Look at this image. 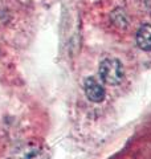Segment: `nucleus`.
Here are the masks:
<instances>
[{
    "mask_svg": "<svg viewBox=\"0 0 151 159\" xmlns=\"http://www.w3.org/2000/svg\"><path fill=\"white\" fill-rule=\"evenodd\" d=\"M99 77L108 85H118L123 80V65L117 58H105L99 64Z\"/></svg>",
    "mask_w": 151,
    "mask_h": 159,
    "instance_id": "nucleus-1",
    "label": "nucleus"
},
{
    "mask_svg": "<svg viewBox=\"0 0 151 159\" xmlns=\"http://www.w3.org/2000/svg\"><path fill=\"white\" fill-rule=\"evenodd\" d=\"M8 159H48V150L43 143L25 142L16 147Z\"/></svg>",
    "mask_w": 151,
    "mask_h": 159,
    "instance_id": "nucleus-2",
    "label": "nucleus"
},
{
    "mask_svg": "<svg viewBox=\"0 0 151 159\" xmlns=\"http://www.w3.org/2000/svg\"><path fill=\"white\" fill-rule=\"evenodd\" d=\"M84 92L89 101H92L94 103L102 102L105 99V96H106V92H105V88L102 86V84L97 81L94 77H88L85 80Z\"/></svg>",
    "mask_w": 151,
    "mask_h": 159,
    "instance_id": "nucleus-3",
    "label": "nucleus"
},
{
    "mask_svg": "<svg viewBox=\"0 0 151 159\" xmlns=\"http://www.w3.org/2000/svg\"><path fill=\"white\" fill-rule=\"evenodd\" d=\"M137 45L144 52L151 51V24H143L135 34Z\"/></svg>",
    "mask_w": 151,
    "mask_h": 159,
    "instance_id": "nucleus-4",
    "label": "nucleus"
},
{
    "mask_svg": "<svg viewBox=\"0 0 151 159\" xmlns=\"http://www.w3.org/2000/svg\"><path fill=\"white\" fill-rule=\"evenodd\" d=\"M112 20L115 24V27H118V28L125 29L127 27V17H126V15L122 9H115V11L112 13Z\"/></svg>",
    "mask_w": 151,
    "mask_h": 159,
    "instance_id": "nucleus-5",
    "label": "nucleus"
},
{
    "mask_svg": "<svg viewBox=\"0 0 151 159\" xmlns=\"http://www.w3.org/2000/svg\"><path fill=\"white\" fill-rule=\"evenodd\" d=\"M144 6L147 8V11L151 13V0H144Z\"/></svg>",
    "mask_w": 151,
    "mask_h": 159,
    "instance_id": "nucleus-6",
    "label": "nucleus"
}]
</instances>
